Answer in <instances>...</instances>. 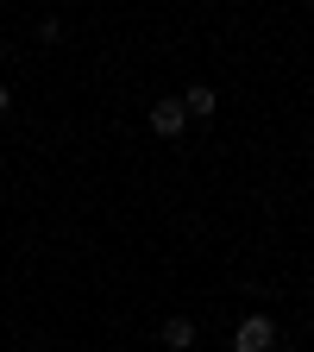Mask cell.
I'll use <instances>...</instances> for the list:
<instances>
[{
    "label": "cell",
    "instance_id": "8992f818",
    "mask_svg": "<svg viewBox=\"0 0 314 352\" xmlns=\"http://www.w3.org/2000/svg\"><path fill=\"white\" fill-rule=\"evenodd\" d=\"M0 57H7V44H0Z\"/></svg>",
    "mask_w": 314,
    "mask_h": 352
},
{
    "label": "cell",
    "instance_id": "277c9868",
    "mask_svg": "<svg viewBox=\"0 0 314 352\" xmlns=\"http://www.w3.org/2000/svg\"><path fill=\"white\" fill-rule=\"evenodd\" d=\"M164 346H176V352H183V346H195V321H189V315L164 321Z\"/></svg>",
    "mask_w": 314,
    "mask_h": 352
},
{
    "label": "cell",
    "instance_id": "5b68a950",
    "mask_svg": "<svg viewBox=\"0 0 314 352\" xmlns=\"http://www.w3.org/2000/svg\"><path fill=\"white\" fill-rule=\"evenodd\" d=\"M7 101H13V95H7V88H0V113H7Z\"/></svg>",
    "mask_w": 314,
    "mask_h": 352
},
{
    "label": "cell",
    "instance_id": "7a4b0ae2",
    "mask_svg": "<svg viewBox=\"0 0 314 352\" xmlns=\"http://www.w3.org/2000/svg\"><path fill=\"white\" fill-rule=\"evenodd\" d=\"M183 126H189V113H183V101H176V95L151 107V132H164V139H176V132H183Z\"/></svg>",
    "mask_w": 314,
    "mask_h": 352
},
{
    "label": "cell",
    "instance_id": "6da1fadb",
    "mask_svg": "<svg viewBox=\"0 0 314 352\" xmlns=\"http://www.w3.org/2000/svg\"><path fill=\"white\" fill-rule=\"evenodd\" d=\"M277 346V321L271 315H245L239 333H233V352H271Z\"/></svg>",
    "mask_w": 314,
    "mask_h": 352
},
{
    "label": "cell",
    "instance_id": "3957f363",
    "mask_svg": "<svg viewBox=\"0 0 314 352\" xmlns=\"http://www.w3.org/2000/svg\"><path fill=\"white\" fill-rule=\"evenodd\" d=\"M214 107H220V95H214V88H208V82H195V88H189V95H183V113H201V120H208Z\"/></svg>",
    "mask_w": 314,
    "mask_h": 352
}]
</instances>
